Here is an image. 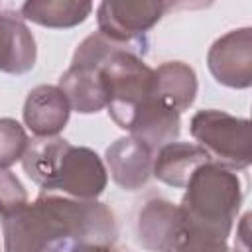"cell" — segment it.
<instances>
[{
    "mask_svg": "<svg viewBox=\"0 0 252 252\" xmlns=\"http://www.w3.org/2000/svg\"><path fill=\"white\" fill-rule=\"evenodd\" d=\"M4 252H69L75 244H108L118 234L112 211L94 201L39 193L2 222Z\"/></svg>",
    "mask_w": 252,
    "mask_h": 252,
    "instance_id": "1",
    "label": "cell"
},
{
    "mask_svg": "<svg viewBox=\"0 0 252 252\" xmlns=\"http://www.w3.org/2000/svg\"><path fill=\"white\" fill-rule=\"evenodd\" d=\"M22 165L43 193H63L81 201H94L108 183L106 167L94 150L57 136L32 140Z\"/></svg>",
    "mask_w": 252,
    "mask_h": 252,
    "instance_id": "2",
    "label": "cell"
},
{
    "mask_svg": "<svg viewBox=\"0 0 252 252\" xmlns=\"http://www.w3.org/2000/svg\"><path fill=\"white\" fill-rule=\"evenodd\" d=\"M240 205L242 183L232 169L215 161L197 167L179 205L183 217V238L179 250L187 242L226 240Z\"/></svg>",
    "mask_w": 252,
    "mask_h": 252,
    "instance_id": "3",
    "label": "cell"
},
{
    "mask_svg": "<svg viewBox=\"0 0 252 252\" xmlns=\"http://www.w3.org/2000/svg\"><path fill=\"white\" fill-rule=\"evenodd\" d=\"M106 110L118 128L130 130L140 108L156 94V71L128 49H116L102 65Z\"/></svg>",
    "mask_w": 252,
    "mask_h": 252,
    "instance_id": "4",
    "label": "cell"
},
{
    "mask_svg": "<svg viewBox=\"0 0 252 252\" xmlns=\"http://www.w3.org/2000/svg\"><path fill=\"white\" fill-rule=\"evenodd\" d=\"M191 136L209 154L211 161L232 171L244 169L252 161V140L248 118L222 110H199L189 122Z\"/></svg>",
    "mask_w": 252,
    "mask_h": 252,
    "instance_id": "5",
    "label": "cell"
},
{
    "mask_svg": "<svg viewBox=\"0 0 252 252\" xmlns=\"http://www.w3.org/2000/svg\"><path fill=\"white\" fill-rule=\"evenodd\" d=\"M167 2L161 0H104L96 8L98 32L132 47L142 59L148 53V32L161 20Z\"/></svg>",
    "mask_w": 252,
    "mask_h": 252,
    "instance_id": "6",
    "label": "cell"
},
{
    "mask_svg": "<svg viewBox=\"0 0 252 252\" xmlns=\"http://www.w3.org/2000/svg\"><path fill=\"white\" fill-rule=\"evenodd\" d=\"M207 65L217 83L248 89L252 85V30L238 28L220 35L207 53Z\"/></svg>",
    "mask_w": 252,
    "mask_h": 252,
    "instance_id": "7",
    "label": "cell"
},
{
    "mask_svg": "<svg viewBox=\"0 0 252 252\" xmlns=\"http://www.w3.org/2000/svg\"><path fill=\"white\" fill-rule=\"evenodd\" d=\"M138 242L152 252H177L183 238L179 205L167 199H150L138 213Z\"/></svg>",
    "mask_w": 252,
    "mask_h": 252,
    "instance_id": "8",
    "label": "cell"
},
{
    "mask_svg": "<svg viewBox=\"0 0 252 252\" xmlns=\"http://www.w3.org/2000/svg\"><path fill=\"white\" fill-rule=\"evenodd\" d=\"M71 106L55 85L33 87L24 102V124L35 138H55L69 122Z\"/></svg>",
    "mask_w": 252,
    "mask_h": 252,
    "instance_id": "9",
    "label": "cell"
},
{
    "mask_svg": "<svg viewBox=\"0 0 252 252\" xmlns=\"http://www.w3.org/2000/svg\"><path fill=\"white\" fill-rule=\"evenodd\" d=\"M104 158L114 183L126 191L140 189L152 177L154 152L132 136L118 138L110 144Z\"/></svg>",
    "mask_w": 252,
    "mask_h": 252,
    "instance_id": "10",
    "label": "cell"
},
{
    "mask_svg": "<svg viewBox=\"0 0 252 252\" xmlns=\"http://www.w3.org/2000/svg\"><path fill=\"white\" fill-rule=\"evenodd\" d=\"M37 59L35 39L20 14L0 12V71L24 75L33 69Z\"/></svg>",
    "mask_w": 252,
    "mask_h": 252,
    "instance_id": "11",
    "label": "cell"
},
{
    "mask_svg": "<svg viewBox=\"0 0 252 252\" xmlns=\"http://www.w3.org/2000/svg\"><path fill=\"white\" fill-rule=\"evenodd\" d=\"M181 126V114L167 106L158 94H154L136 114L132 126H130V136L148 146L154 156L159 148L175 142L179 138V128Z\"/></svg>",
    "mask_w": 252,
    "mask_h": 252,
    "instance_id": "12",
    "label": "cell"
},
{
    "mask_svg": "<svg viewBox=\"0 0 252 252\" xmlns=\"http://www.w3.org/2000/svg\"><path fill=\"white\" fill-rule=\"evenodd\" d=\"M207 161H211V158L199 144L171 142L156 152L152 175L169 187L185 189L197 167Z\"/></svg>",
    "mask_w": 252,
    "mask_h": 252,
    "instance_id": "13",
    "label": "cell"
},
{
    "mask_svg": "<svg viewBox=\"0 0 252 252\" xmlns=\"http://www.w3.org/2000/svg\"><path fill=\"white\" fill-rule=\"evenodd\" d=\"M71 110L79 114H93L106 108V85L100 69L69 67L61 77L59 85Z\"/></svg>",
    "mask_w": 252,
    "mask_h": 252,
    "instance_id": "14",
    "label": "cell"
},
{
    "mask_svg": "<svg viewBox=\"0 0 252 252\" xmlns=\"http://www.w3.org/2000/svg\"><path fill=\"white\" fill-rule=\"evenodd\" d=\"M156 71V94L179 114L187 110L197 94V75L183 61H165Z\"/></svg>",
    "mask_w": 252,
    "mask_h": 252,
    "instance_id": "15",
    "label": "cell"
},
{
    "mask_svg": "<svg viewBox=\"0 0 252 252\" xmlns=\"http://www.w3.org/2000/svg\"><path fill=\"white\" fill-rule=\"evenodd\" d=\"M91 12H93L91 2H75V0H28L20 8L22 20L53 30L75 28L83 24Z\"/></svg>",
    "mask_w": 252,
    "mask_h": 252,
    "instance_id": "16",
    "label": "cell"
},
{
    "mask_svg": "<svg viewBox=\"0 0 252 252\" xmlns=\"http://www.w3.org/2000/svg\"><path fill=\"white\" fill-rule=\"evenodd\" d=\"M30 146L24 126L14 118H0V169L20 161Z\"/></svg>",
    "mask_w": 252,
    "mask_h": 252,
    "instance_id": "17",
    "label": "cell"
},
{
    "mask_svg": "<svg viewBox=\"0 0 252 252\" xmlns=\"http://www.w3.org/2000/svg\"><path fill=\"white\" fill-rule=\"evenodd\" d=\"M28 203V193L22 181L10 171L0 169V222Z\"/></svg>",
    "mask_w": 252,
    "mask_h": 252,
    "instance_id": "18",
    "label": "cell"
},
{
    "mask_svg": "<svg viewBox=\"0 0 252 252\" xmlns=\"http://www.w3.org/2000/svg\"><path fill=\"white\" fill-rule=\"evenodd\" d=\"M179 252H238V250L230 248L226 240H199V242H187Z\"/></svg>",
    "mask_w": 252,
    "mask_h": 252,
    "instance_id": "19",
    "label": "cell"
},
{
    "mask_svg": "<svg viewBox=\"0 0 252 252\" xmlns=\"http://www.w3.org/2000/svg\"><path fill=\"white\" fill-rule=\"evenodd\" d=\"M69 252H116L108 244H75Z\"/></svg>",
    "mask_w": 252,
    "mask_h": 252,
    "instance_id": "20",
    "label": "cell"
},
{
    "mask_svg": "<svg viewBox=\"0 0 252 252\" xmlns=\"http://www.w3.org/2000/svg\"><path fill=\"white\" fill-rule=\"evenodd\" d=\"M0 12H2V10H0Z\"/></svg>",
    "mask_w": 252,
    "mask_h": 252,
    "instance_id": "21",
    "label": "cell"
}]
</instances>
